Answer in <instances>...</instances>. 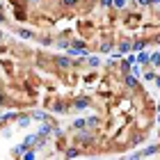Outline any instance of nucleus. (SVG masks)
Here are the masks:
<instances>
[{"instance_id": "f257e3e1", "label": "nucleus", "mask_w": 160, "mask_h": 160, "mask_svg": "<svg viewBox=\"0 0 160 160\" xmlns=\"http://www.w3.org/2000/svg\"><path fill=\"white\" fill-rule=\"evenodd\" d=\"M151 62H153V64H160V55H158V53L151 55Z\"/></svg>"}, {"instance_id": "f03ea898", "label": "nucleus", "mask_w": 160, "mask_h": 160, "mask_svg": "<svg viewBox=\"0 0 160 160\" xmlns=\"http://www.w3.org/2000/svg\"><path fill=\"white\" fill-rule=\"evenodd\" d=\"M147 60H149V55H147V53H142L140 57H137V62H147Z\"/></svg>"}, {"instance_id": "7ed1b4c3", "label": "nucleus", "mask_w": 160, "mask_h": 160, "mask_svg": "<svg viewBox=\"0 0 160 160\" xmlns=\"http://www.w3.org/2000/svg\"><path fill=\"white\" fill-rule=\"evenodd\" d=\"M156 85H158V87H160V78H156Z\"/></svg>"}, {"instance_id": "20e7f679", "label": "nucleus", "mask_w": 160, "mask_h": 160, "mask_svg": "<svg viewBox=\"0 0 160 160\" xmlns=\"http://www.w3.org/2000/svg\"><path fill=\"white\" fill-rule=\"evenodd\" d=\"M151 2H160V0H151Z\"/></svg>"}]
</instances>
